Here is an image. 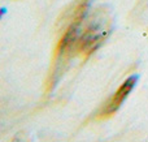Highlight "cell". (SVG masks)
Instances as JSON below:
<instances>
[{"instance_id": "obj_2", "label": "cell", "mask_w": 148, "mask_h": 142, "mask_svg": "<svg viewBox=\"0 0 148 142\" xmlns=\"http://www.w3.org/2000/svg\"><path fill=\"white\" fill-rule=\"evenodd\" d=\"M136 81H138V76H130L129 78H126V81H123L121 83V86L117 89L114 94L108 99V102L105 103V106L101 108L99 116L101 119H105V117L112 116L114 112H117V110L122 106V103L126 101L130 93L133 91V89L135 88Z\"/></svg>"}, {"instance_id": "obj_1", "label": "cell", "mask_w": 148, "mask_h": 142, "mask_svg": "<svg viewBox=\"0 0 148 142\" xmlns=\"http://www.w3.org/2000/svg\"><path fill=\"white\" fill-rule=\"evenodd\" d=\"M110 31L109 20L105 14H97L96 17H92L90 22L87 23L86 29L81 37L77 38L75 48L79 54L83 56H88L91 52H94L108 37Z\"/></svg>"}]
</instances>
